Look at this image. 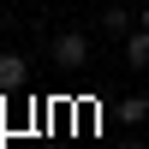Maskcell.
I'll return each instance as SVG.
<instances>
[{"instance_id":"cell-4","label":"cell","mask_w":149,"mask_h":149,"mask_svg":"<svg viewBox=\"0 0 149 149\" xmlns=\"http://www.w3.org/2000/svg\"><path fill=\"white\" fill-rule=\"evenodd\" d=\"M131 30H137V12H125V6H107V12H102V36H113V42H125Z\"/></svg>"},{"instance_id":"cell-6","label":"cell","mask_w":149,"mask_h":149,"mask_svg":"<svg viewBox=\"0 0 149 149\" xmlns=\"http://www.w3.org/2000/svg\"><path fill=\"white\" fill-rule=\"evenodd\" d=\"M137 24H143V30H149V0H143V6H137Z\"/></svg>"},{"instance_id":"cell-3","label":"cell","mask_w":149,"mask_h":149,"mask_svg":"<svg viewBox=\"0 0 149 149\" xmlns=\"http://www.w3.org/2000/svg\"><path fill=\"white\" fill-rule=\"evenodd\" d=\"M119 54H125V66H131V72H149V30H143V24L119 42Z\"/></svg>"},{"instance_id":"cell-2","label":"cell","mask_w":149,"mask_h":149,"mask_svg":"<svg viewBox=\"0 0 149 149\" xmlns=\"http://www.w3.org/2000/svg\"><path fill=\"white\" fill-rule=\"evenodd\" d=\"M30 84V60L18 48H0V90H24Z\"/></svg>"},{"instance_id":"cell-5","label":"cell","mask_w":149,"mask_h":149,"mask_svg":"<svg viewBox=\"0 0 149 149\" xmlns=\"http://www.w3.org/2000/svg\"><path fill=\"white\" fill-rule=\"evenodd\" d=\"M119 119L125 125H149V95H125L119 102Z\"/></svg>"},{"instance_id":"cell-7","label":"cell","mask_w":149,"mask_h":149,"mask_svg":"<svg viewBox=\"0 0 149 149\" xmlns=\"http://www.w3.org/2000/svg\"><path fill=\"white\" fill-rule=\"evenodd\" d=\"M119 149H143V143H119Z\"/></svg>"},{"instance_id":"cell-1","label":"cell","mask_w":149,"mask_h":149,"mask_svg":"<svg viewBox=\"0 0 149 149\" xmlns=\"http://www.w3.org/2000/svg\"><path fill=\"white\" fill-rule=\"evenodd\" d=\"M48 54H54L60 72H78V66H90V36L84 30H60L54 42H48Z\"/></svg>"}]
</instances>
